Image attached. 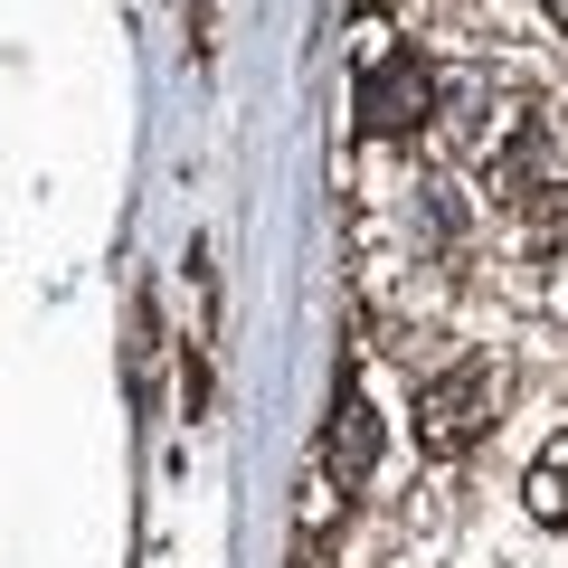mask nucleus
Returning <instances> with one entry per match:
<instances>
[{
    "label": "nucleus",
    "mask_w": 568,
    "mask_h": 568,
    "mask_svg": "<svg viewBox=\"0 0 568 568\" xmlns=\"http://www.w3.org/2000/svg\"><path fill=\"white\" fill-rule=\"evenodd\" d=\"M426 114H436V58L398 39L388 20L361 29L351 48V133L361 152H426Z\"/></svg>",
    "instance_id": "1"
},
{
    "label": "nucleus",
    "mask_w": 568,
    "mask_h": 568,
    "mask_svg": "<svg viewBox=\"0 0 568 568\" xmlns=\"http://www.w3.org/2000/svg\"><path fill=\"white\" fill-rule=\"evenodd\" d=\"M540 20H549V29H559V39H568V0H540Z\"/></svg>",
    "instance_id": "5"
},
{
    "label": "nucleus",
    "mask_w": 568,
    "mask_h": 568,
    "mask_svg": "<svg viewBox=\"0 0 568 568\" xmlns=\"http://www.w3.org/2000/svg\"><path fill=\"white\" fill-rule=\"evenodd\" d=\"M503 407H511L503 351H493V342L446 351L436 369H417V455H426V465H465L493 426H503Z\"/></svg>",
    "instance_id": "2"
},
{
    "label": "nucleus",
    "mask_w": 568,
    "mask_h": 568,
    "mask_svg": "<svg viewBox=\"0 0 568 568\" xmlns=\"http://www.w3.org/2000/svg\"><path fill=\"white\" fill-rule=\"evenodd\" d=\"M521 511L540 530H568V426L549 436L540 455H530V474H521Z\"/></svg>",
    "instance_id": "4"
},
{
    "label": "nucleus",
    "mask_w": 568,
    "mask_h": 568,
    "mask_svg": "<svg viewBox=\"0 0 568 568\" xmlns=\"http://www.w3.org/2000/svg\"><path fill=\"white\" fill-rule=\"evenodd\" d=\"M379 407H369V388L361 379H342L332 388V417H323V446H313V474H323L342 503H361L369 484H379Z\"/></svg>",
    "instance_id": "3"
}]
</instances>
